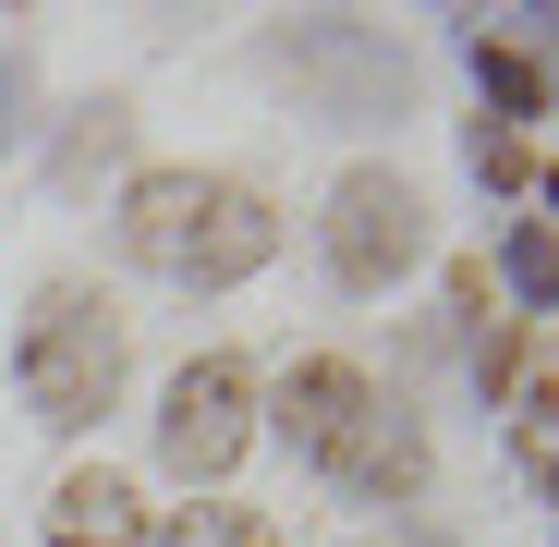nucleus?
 <instances>
[{"label":"nucleus","mask_w":559,"mask_h":547,"mask_svg":"<svg viewBox=\"0 0 559 547\" xmlns=\"http://www.w3.org/2000/svg\"><path fill=\"white\" fill-rule=\"evenodd\" d=\"M462 170H475L487 195H523V182H535V158H523L511 122H475V134H462Z\"/></svg>","instance_id":"nucleus-12"},{"label":"nucleus","mask_w":559,"mask_h":547,"mask_svg":"<svg viewBox=\"0 0 559 547\" xmlns=\"http://www.w3.org/2000/svg\"><path fill=\"white\" fill-rule=\"evenodd\" d=\"M280 73L341 85V110H365V98H390V110H402V49H365V37H353V13H305V25H293V49H280Z\"/></svg>","instance_id":"nucleus-7"},{"label":"nucleus","mask_w":559,"mask_h":547,"mask_svg":"<svg viewBox=\"0 0 559 547\" xmlns=\"http://www.w3.org/2000/svg\"><path fill=\"white\" fill-rule=\"evenodd\" d=\"M243 438H255V378H243V353H195L182 378L158 390V463L182 487H219L243 463Z\"/></svg>","instance_id":"nucleus-4"},{"label":"nucleus","mask_w":559,"mask_h":547,"mask_svg":"<svg viewBox=\"0 0 559 547\" xmlns=\"http://www.w3.org/2000/svg\"><path fill=\"white\" fill-rule=\"evenodd\" d=\"M341 499H365V511H402V499H426V426H414V402H365L341 438H329V463H317Z\"/></svg>","instance_id":"nucleus-5"},{"label":"nucleus","mask_w":559,"mask_h":547,"mask_svg":"<svg viewBox=\"0 0 559 547\" xmlns=\"http://www.w3.org/2000/svg\"><path fill=\"white\" fill-rule=\"evenodd\" d=\"M365 402H378V378H365L353 353H305L293 378H280V402H267V426L293 438L305 463H329V438H341V426H353Z\"/></svg>","instance_id":"nucleus-6"},{"label":"nucleus","mask_w":559,"mask_h":547,"mask_svg":"<svg viewBox=\"0 0 559 547\" xmlns=\"http://www.w3.org/2000/svg\"><path fill=\"white\" fill-rule=\"evenodd\" d=\"M158 547H280V523L243 511V499H182V511L158 523Z\"/></svg>","instance_id":"nucleus-9"},{"label":"nucleus","mask_w":559,"mask_h":547,"mask_svg":"<svg viewBox=\"0 0 559 547\" xmlns=\"http://www.w3.org/2000/svg\"><path fill=\"white\" fill-rule=\"evenodd\" d=\"M523 25H535V37H559V0H547V13H523Z\"/></svg>","instance_id":"nucleus-14"},{"label":"nucleus","mask_w":559,"mask_h":547,"mask_svg":"<svg viewBox=\"0 0 559 547\" xmlns=\"http://www.w3.org/2000/svg\"><path fill=\"white\" fill-rule=\"evenodd\" d=\"M414 255H426V195H414L390 158L341 170V182H329V281H341V293H390Z\"/></svg>","instance_id":"nucleus-3"},{"label":"nucleus","mask_w":559,"mask_h":547,"mask_svg":"<svg viewBox=\"0 0 559 547\" xmlns=\"http://www.w3.org/2000/svg\"><path fill=\"white\" fill-rule=\"evenodd\" d=\"M122 255L158 267V281H182V293H231V281H255L280 255V219H267L255 182L182 158V170H134L122 182Z\"/></svg>","instance_id":"nucleus-1"},{"label":"nucleus","mask_w":559,"mask_h":547,"mask_svg":"<svg viewBox=\"0 0 559 547\" xmlns=\"http://www.w3.org/2000/svg\"><path fill=\"white\" fill-rule=\"evenodd\" d=\"M499 281H511L523 317H559V231H547V219H523V231L499 243Z\"/></svg>","instance_id":"nucleus-10"},{"label":"nucleus","mask_w":559,"mask_h":547,"mask_svg":"<svg viewBox=\"0 0 559 547\" xmlns=\"http://www.w3.org/2000/svg\"><path fill=\"white\" fill-rule=\"evenodd\" d=\"M475 98L523 122V110L547 98V73H535V49H511V37H487V25H475Z\"/></svg>","instance_id":"nucleus-11"},{"label":"nucleus","mask_w":559,"mask_h":547,"mask_svg":"<svg viewBox=\"0 0 559 547\" xmlns=\"http://www.w3.org/2000/svg\"><path fill=\"white\" fill-rule=\"evenodd\" d=\"M378 547H450V535H414V523H402V535H378Z\"/></svg>","instance_id":"nucleus-13"},{"label":"nucleus","mask_w":559,"mask_h":547,"mask_svg":"<svg viewBox=\"0 0 559 547\" xmlns=\"http://www.w3.org/2000/svg\"><path fill=\"white\" fill-rule=\"evenodd\" d=\"M158 523H146V499H134V475H110V463H73L61 487H49V547H146Z\"/></svg>","instance_id":"nucleus-8"},{"label":"nucleus","mask_w":559,"mask_h":547,"mask_svg":"<svg viewBox=\"0 0 559 547\" xmlns=\"http://www.w3.org/2000/svg\"><path fill=\"white\" fill-rule=\"evenodd\" d=\"M13 390H25V414L61 426V438L98 426V414L122 402V317H110V293L49 281L37 317H25V353H13Z\"/></svg>","instance_id":"nucleus-2"},{"label":"nucleus","mask_w":559,"mask_h":547,"mask_svg":"<svg viewBox=\"0 0 559 547\" xmlns=\"http://www.w3.org/2000/svg\"><path fill=\"white\" fill-rule=\"evenodd\" d=\"M547 207H559V170H547Z\"/></svg>","instance_id":"nucleus-15"}]
</instances>
